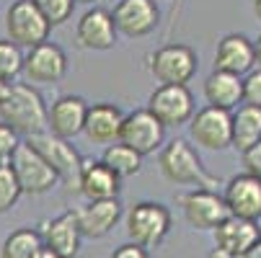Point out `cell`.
Masks as SVG:
<instances>
[{
	"label": "cell",
	"mask_w": 261,
	"mask_h": 258,
	"mask_svg": "<svg viewBox=\"0 0 261 258\" xmlns=\"http://www.w3.org/2000/svg\"><path fill=\"white\" fill-rule=\"evenodd\" d=\"M0 122L26 139L47 132V103L42 93L29 83H11L0 103Z\"/></svg>",
	"instance_id": "obj_1"
},
{
	"label": "cell",
	"mask_w": 261,
	"mask_h": 258,
	"mask_svg": "<svg viewBox=\"0 0 261 258\" xmlns=\"http://www.w3.org/2000/svg\"><path fill=\"white\" fill-rule=\"evenodd\" d=\"M161 173L178 186H197V189H207L215 186V176H210L202 165V158L197 155V150L186 142V139H171L158 158Z\"/></svg>",
	"instance_id": "obj_2"
},
{
	"label": "cell",
	"mask_w": 261,
	"mask_h": 258,
	"mask_svg": "<svg viewBox=\"0 0 261 258\" xmlns=\"http://www.w3.org/2000/svg\"><path fill=\"white\" fill-rule=\"evenodd\" d=\"M173 225V217L161 202H137L127 212V235L129 243L142 248H158Z\"/></svg>",
	"instance_id": "obj_3"
},
{
	"label": "cell",
	"mask_w": 261,
	"mask_h": 258,
	"mask_svg": "<svg viewBox=\"0 0 261 258\" xmlns=\"http://www.w3.org/2000/svg\"><path fill=\"white\" fill-rule=\"evenodd\" d=\"M16 181H18V189L21 194H31V196H42L47 191H52L60 178L52 170V165L34 150L29 142H21L16 147V153L8 160Z\"/></svg>",
	"instance_id": "obj_4"
},
{
	"label": "cell",
	"mask_w": 261,
	"mask_h": 258,
	"mask_svg": "<svg viewBox=\"0 0 261 258\" xmlns=\"http://www.w3.org/2000/svg\"><path fill=\"white\" fill-rule=\"evenodd\" d=\"M197 52L186 44H166L147 54V70L161 85H186L197 72Z\"/></svg>",
	"instance_id": "obj_5"
},
{
	"label": "cell",
	"mask_w": 261,
	"mask_h": 258,
	"mask_svg": "<svg viewBox=\"0 0 261 258\" xmlns=\"http://www.w3.org/2000/svg\"><path fill=\"white\" fill-rule=\"evenodd\" d=\"M26 142L52 165L57 178L62 183H67V189H78L83 158H81V153L75 150V147L70 145V139H60V137H55L49 132H42L36 137H29Z\"/></svg>",
	"instance_id": "obj_6"
},
{
	"label": "cell",
	"mask_w": 261,
	"mask_h": 258,
	"mask_svg": "<svg viewBox=\"0 0 261 258\" xmlns=\"http://www.w3.org/2000/svg\"><path fill=\"white\" fill-rule=\"evenodd\" d=\"M49 21L39 13L31 0H16V3L6 11V31L8 42L16 47H36L49 42Z\"/></svg>",
	"instance_id": "obj_7"
},
{
	"label": "cell",
	"mask_w": 261,
	"mask_h": 258,
	"mask_svg": "<svg viewBox=\"0 0 261 258\" xmlns=\"http://www.w3.org/2000/svg\"><path fill=\"white\" fill-rule=\"evenodd\" d=\"M147 111L163 124V129L189 124L194 117V96L186 85H158L147 98Z\"/></svg>",
	"instance_id": "obj_8"
},
{
	"label": "cell",
	"mask_w": 261,
	"mask_h": 258,
	"mask_svg": "<svg viewBox=\"0 0 261 258\" xmlns=\"http://www.w3.org/2000/svg\"><path fill=\"white\" fill-rule=\"evenodd\" d=\"M186 225L194 230H215L230 217L225 202L212 189H192L178 199Z\"/></svg>",
	"instance_id": "obj_9"
},
{
	"label": "cell",
	"mask_w": 261,
	"mask_h": 258,
	"mask_svg": "<svg viewBox=\"0 0 261 258\" xmlns=\"http://www.w3.org/2000/svg\"><path fill=\"white\" fill-rule=\"evenodd\" d=\"M189 134L199 147H204V150H215V153L228 150L230 139H233L230 111L212 108V106L199 108V111H194V117L189 119Z\"/></svg>",
	"instance_id": "obj_10"
},
{
	"label": "cell",
	"mask_w": 261,
	"mask_h": 258,
	"mask_svg": "<svg viewBox=\"0 0 261 258\" xmlns=\"http://www.w3.org/2000/svg\"><path fill=\"white\" fill-rule=\"evenodd\" d=\"M163 137H166V129L163 124L147 111V108H135V111L124 114V122H122V132H119V142L132 147L137 155H150L155 153L158 147L163 145Z\"/></svg>",
	"instance_id": "obj_11"
},
{
	"label": "cell",
	"mask_w": 261,
	"mask_h": 258,
	"mask_svg": "<svg viewBox=\"0 0 261 258\" xmlns=\"http://www.w3.org/2000/svg\"><path fill=\"white\" fill-rule=\"evenodd\" d=\"M114 18L117 34H124L129 39H140V36L153 34L158 21H161V11L155 6V0H119L111 11Z\"/></svg>",
	"instance_id": "obj_12"
},
{
	"label": "cell",
	"mask_w": 261,
	"mask_h": 258,
	"mask_svg": "<svg viewBox=\"0 0 261 258\" xmlns=\"http://www.w3.org/2000/svg\"><path fill=\"white\" fill-rule=\"evenodd\" d=\"M23 72L31 83H57L67 72V54L55 42L36 44L23 54Z\"/></svg>",
	"instance_id": "obj_13"
},
{
	"label": "cell",
	"mask_w": 261,
	"mask_h": 258,
	"mask_svg": "<svg viewBox=\"0 0 261 258\" xmlns=\"http://www.w3.org/2000/svg\"><path fill=\"white\" fill-rule=\"evenodd\" d=\"M222 202H225L230 217L258 222V217H261V178H256L251 173L233 176L225 186Z\"/></svg>",
	"instance_id": "obj_14"
},
{
	"label": "cell",
	"mask_w": 261,
	"mask_h": 258,
	"mask_svg": "<svg viewBox=\"0 0 261 258\" xmlns=\"http://www.w3.org/2000/svg\"><path fill=\"white\" fill-rule=\"evenodd\" d=\"M75 42L83 49L106 52L117 44V26L111 18V11L106 8H88L75 26Z\"/></svg>",
	"instance_id": "obj_15"
},
{
	"label": "cell",
	"mask_w": 261,
	"mask_h": 258,
	"mask_svg": "<svg viewBox=\"0 0 261 258\" xmlns=\"http://www.w3.org/2000/svg\"><path fill=\"white\" fill-rule=\"evenodd\" d=\"M39 235H42V245L49 248L52 253H57L60 258H75L81 250V227L75 219V209H67L55 219H44L39 225Z\"/></svg>",
	"instance_id": "obj_16"
},
{
	"label": "cell",
	"mask_w": 261,
	"mask_h": 258,
	"mask_svg": "<svg viewBox=\"0 0 261 258\" xmlns=\"http://www.w3.org/2000/svg\"><path fill=\"white\" fill-rule=\"evenodd\" d=\"M88 114V103L81 96H60L52 106H47V132L60 139H72L83 132Z\"/></svg>",
	"instance_id": "obj_17"
},
{
	"label": "cell",
	"mask_w": 261,
	"mask_h": 258,
	"mask_svg": "<svg viewBox=\"0 0 261 258\" xmlns=\"http://www.w3.org/2000/svg\"><path fill=\"white\" fill-rule=\"evenodd\" d=\"M122 217L119 199H101V202H86L81 209H75V219L83 238L98 240L114 230V225Z\"/></svg>",
	"instance_id": "obj_18"
},
{
	"label": "cell",
	"mask_w": 261,
	"mask_h": 258,
	"mask_svg": "<svg viewBox=\"0 0 261 258\" xmlns=\"http://www.w3.org/2000/svg\"><path fill=\"white\" fill-rule=\"evenodd\" d=\"M212 233H215V248L225 250L233 258H243L261 240L258 222L241 219V217H228L225 222H222L220 227H215Z\"/></svg>",
	"instance_id": "obj_19"
},
{
	"label": "cell",
	"mask_w": 261,
	"mask_h": 258,
	"mask_svg": "<svg viewBox=\"0 0 261 258\" xmlns=\"http://www.w3.org/2000/svg\"><path fill=\"white\" fill-rule=\"evenodd\" d=\"M256 65L253 57V42L243 34H228L222 36L215 49V70L230 72V75H246Z\"/></svg>",
	"instance_id": "obj_20"
},
{
	"label": "cell",
	"mask_w": 261,
	"mask_h": 258,
	"mask_svg": "<svg viewBox=\"0 0 261 258\" xmlns=\"http://www.w3.org/2000/svg\"><path fill=\"white\" fill-rule=\"evenodd\" d=\"M122 122H124V111L119 106L106 103V101L93 103V106H88L83 132L93 145H111V142H119Z\"/></svg>",
	"instance_id": "obj_21"
},
{
	"label": "cell",
	"mask_w": 261,
	"mask_h": 258,
	"mask_svg": "<svg viewBox=\"0 0 261 258\" xmlns=\"http://www.w3.org/2000/svg\"><path fill=\"white\" fill-rule=\"evenodd\" d=\"M119 178L111 173L101 160H86L81 165V178H78V191L88 202H101V199H119Z\"/></svg>",
	"instance_id": "obj_22"
},
{
	"label": "cell",
	"mask_w": 261,
	"mask_h": 258,
	"mask_svg": "<svg viewBox=\"0 0 261 258\" xmlns=\"http://www.w3.org/2000/svg\"><path fill=\"white\" fill-rule=\"evenodd\" d=\"M204 98L212 108H222V111H233L243 103V85L238 75L230 72L212 70L204 80Z\"/></svg>",
	"instance_id": "obj_23"
},
{
	"label": "cell",
	"mask_w": 261,
	"mask_h": 258,
	"mask_svg": "<svg viewBox=\"0 0 261 258\" xmlns=\"http://www.w3.org/2000/svg\"><path fill=\"white\" fill-rule=\"evenodd\" d=\"M230 119H233V139H230V147L246 153L248 147H253L256 142H261V108L241 103L236 111L230 114Z\"/></svg>",
	"instance_id": "obj_24"
},
{
	"label": "cell",
	"mask_w": 261,
	"mask_h": 258,
	"mask_svg": "<svg viewBox=\"0 0 261 258\" xmlns=\"http://www.w3.org/2000/svg\"><path fill=\"white\" fill-rule=\"evenodd\" d=\"M101 163L122 181V178H129V176H137L140 173L142 155H137L132 147H127L122 142H111V145H106V150L101 155Z\"/></svg>",
	"instance_id": "obj_25"
},
{
	"label": "cell",
	"mask_w": 261,
	"mask_h": 258,
	"mask_svg": "<svg viewBox=\"0 0 261 258\" xmlns=\"http://www.w3.org/2000/svg\"><path fill=\"white\" fill-rule=\"evenodd\" d=\"M42 248V235L36 227H18L13 230L3 245H0V258H34Z\"/></svg>",
	"instance_id": "obj_26"
},
{
	"label": "cell",
	"mask_w": 261,
	"mask_h": 258,
	"mask_svg": "<svg viewBox=\"0 0 261 258\" xmlns=\"http://www.w3.org/2000/svg\"><path fill=\"white\" fill-rule=\"evenodd\" d=\"M18 72H23V52L8 39H0V80L13 83Z\"/></svg>",
	"instance_id": "obj_27"
},
{
	"label": "cell",
	"mask_w": 261,
	"mask_h": 258,
	"mask_svg": "<svg viewBox=\"0 0 261 258\" xmlns=\"http://www.w3.org/2000/svg\"><path fill=\"white\" fill-rule=\"evenodd\" d=\"M21 199V189H18V181L11 170L8 163H0V214L11 212Z\"/></svg>",
	"instance_id": "obj_28"
},
{
	"label": "cell",
	"mask_w": 261,
	"mask_h": 258,
	"mask_svg": "<svg viewBox=\"0 0 261 258\" xmlns=\"http://www.w3.org/2000/svg\"><path fill=\"white\" fill-rule=\"evenodd\" d=\"M31 3L49 21V26L65 23L72 16V8H75V0H31Z\"/></svg>",
	"instance_id": "obj_29"
},
{
	"label": "cell",
	"mask_w": 261,
	"mask_h": 258,
	"mask_svg": "<svg viewBox=\"0 0 261 258\" xmlns=\"http://www.w3.org/2000/svg\"><path fill=\"white\" fill-rule=\"evenodd\" d=\"M243 85V103L261 108V67L246 72V78H241Z\"/></svg>",
	"instance_id": "obj_30"
},
{
	"label": "cell",
	"mask_w": 261,
	"mask_h": 258,
	"mask_svg": "<svg viewBox=\"0 0 261 258\" xmlns=\"http://www.w3.org/2000/svg\"><path fill=\"white\" fill-rule=\"evenodd\" d=\"M18 145H21L18 134H16L8 124L0 122V163H8L11 155L16 153V147H18Z\"/></svg>",
	"instance_id": "obj_31"
},
{
	"label": "cell",
	"mask_w": 261,
	"mask_h": 258,
	"mask_svg": "<svg viewBox=\"0 0 261 258\" xmlns=\"http://www.w3.org/2000/svg\"><path fill=\"white\" fill-rule=\"evenodd\" d=\"M243 165H246V173L261 178V142H256L243 153Z\"/></svg>",
	"instance_id": "obj_32"
},
{
	"label": "cell",
	"mask_w": 261,
	"mask_h": 258,
	"mask_svg": "<svg viewBox=\"0 0 261 258\" xmlns=\"http://www.w3.org/2000/svg\"><path fill=\"white\" fill-rule=\"evenodd\" d=\"M109 258H150V250L142 248V245H135V243H124V245H119L114 253H111Z\"/></svg>",
	"instance_id": "obj_33"
},
{
	"label": "cell",
	"mask_w": 261,
	"mask_h": 258,
	"mask_svg": "<svg viewBox=\"0 0 261 258\" xmlns=\"http://www.w3.org/2000/svg\"><path fill=\"white\" fill-rule=\"evenodd\" d=\"M34 258H60V255H57V253H52L49 248H44V245H42L39 250H36V255H34Z\"/></svg>",
	"instance_id": "obj_34"
},
{
	"label": "cell",
	"mask_w": 261,
	"mask_h": 258,
	"mask_svg": "<svg viewBox=\"0 0 261 258\" xmlns=\"http://www.w3.org/2000/svg\"><path fill=\"white\" fill-rule=\"evenodd\" d=\"M253 57H256V65L261 67V34H258V39L253 42Z\"/></svg>",
	"instance_id": "obj_35"
},
{
	"label": "cell",
	"mask_w": 261,
	"mask_h": 258,
	"mask_svg": "<svg viewBox=\"0 0 261 258\" xmlns=\"http://www.w3.org/2000/svg\"><path fill=\"white\" fill-rule=\"evenodd\" d=\"M243 258H261V240H258V243H256V245H253V248L243 255Z\"/></svg>",
	"instance_id": "obj_36"
},
{
	"label": "cell",
	"mask_w": 261,
	"mask_h": 258,
	"mask_svg": "<svg viewBox=\"0 0 261 258\" xmlns=\"http://www.w3.org/2000/svg\"><path fill=\"white\" fill-rule=\"evenodd\" d=\"M210 258H233V255H228L225 250H220V248H212L210 250Z\"/></svg>",
	"instance_id": "obj_37"
},
{
	"label": "cell",
	"mask_w": 261,
	"mask_h": 258,
	"mask_svg": "<svg viewBox=\"0 0 261 258\" xmlns=\"http://www.w3.org/2000/svg\"><path fill=\"white\" fill-rule=\"evenodd\" d=\"M8 85H11V83H3V80H0V103H3V98H6V93H8Z\"/></svg>",
	"instance_id": "obj_38"
},
{
	"label": "cell",
	"mask_w": 261,
	"mask_h": 258,
	"mask_svg": "<svg viewBox=\"0 0 261 258\" xmlns=\"http://www.w3.org/2000/svg\"><path fill=\"white\" fill-rule=\"evenodd\" d=\"M253 3V13H256V18L261 21V0H251Z\"/></svg>",
	"instance_id": "obj_39"
},
{
	"label": "cell",
	"mask_w": 261,
	"mask_h": 258,
	"mask_svg": "<svg viewBox=\"0 0 261 258\" xmlns=\"http://www.w3.org/2000/svg\"><path fill=\"white\" fill-rule=\"evenodd\" d=\"M75 3H83V6H93L96 0H75Z\"/></svg>",
	"instance_id": "obj_40"
}]
</instances>
